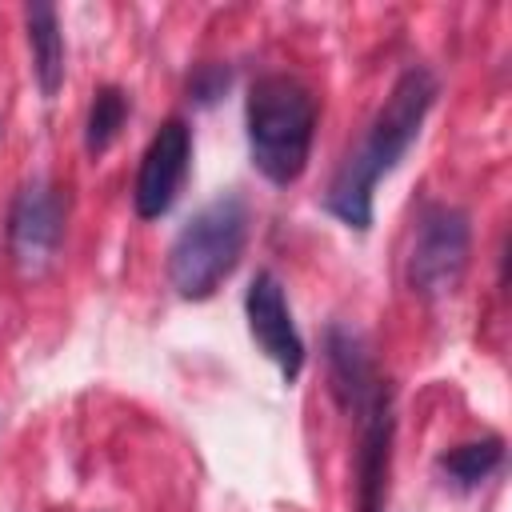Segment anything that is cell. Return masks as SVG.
<instances>
[{
  "label": "cell",
  "mask_w": 512,
  "mask_h": 512,
  "mask_svg": "<svg viewBox=\"0 0 512 512\" xmlns=\"http://www.w3.org/2000/svg\"><path fill=\"white\" fill-rule=\"evenodd\" d=\"M436 96H440V80L432 76L428 64H408L396 76L384 104L372 112L360 144L336 164V172L324 188L320 204L328 216H336L344 228H356V232L372 228V192L408 156Z\"/></svg>",
  "instance_id": "obj_1"
},
{
  "label": "cell",
  "mask_w": 512,
  "mask_h": 512,
  "mask_svg": "<svg viewBox=\"0 0 512 512\" xmlns=\"http://www.w3.org/2000/svg\"><path fill=\"white\" fill-rule=\"evenodd\" d=\"M316 96L292 72H264L252 80L244 100L248 156L268 184H292L304 176L316 136Z\"/></svg>",
  "instance_id": "obj_2"
},
{
  "label": "cell",
  "mask_w": 512,
  "mask_h": 512,
  "mask_svg": "<svg viewBox=\"0 0 512 512\" xmlns=\"http://www.w3.org/2000/svg\"><path fill=\"white\" fill-rule=\"evenodd\" d=\"M248 244V204L240 192H220L200 204L168 244V284L184 300H208L240 264Z\"/></svg>",
  "instance_id": "obj_3"
},
{
  "label": "cell",
  "mask_w": 512,
  "mask_h": 512,
  "mask_svg": "<svg viewBox=\"0 0 512 512\" xmlns=\"http://www.w3.org/2000/svg\"><path fill=\"white\" fill-rule=\"evenodd\" d=\"M472 256V220L460 204L432 200L420 208L404 256V280L420 300H444L460 288Z\"/></svg>",
  "instance_id": "obj_4"
},
{
  "label": "cell",
  "mask_w": 512,
  "mask_h": 512,
  "mask_svg": "<svg viewBox=\"0 0 512 512\" xmlns=\"http://www.w3.org/2000/svg\"><path fill=\"white\" fill-rule=\"evenodd\" d=\"M64 232H68V192L52 176H28L16 188L4 220V244L16 272L24 280L44 276L64 248Z\"/></svg>",
  "instance_id": "obj_5"
},
{
  "label": "cell",
  "mask_w": 512,
  "mask_h": 512,
  "mask_svg": "<svg viewBox=\"0 0 512 512\" xmlns=\"http://www.w3.org/2000/svg\"><path fill=\"white\" fill-rule=\"evenodd\" d=\"M188 164H192V128L180 116H172L156 128V136L148 140L140 168H136L132 208L140 220H160L176 204L184 176H188Z\"/></svg>",
  "instance_id": "obj_6"
},
{
  "label": "cell",
  "mask_w": 512,
  "mask_h": 512,
  "mask_svg": "<svg viewBox=\"0 0 512 512\" xmlns=\"http://www.w3.org/2000/svg\"><path fill=\"white\" fill-rule=\"evenodd\" d=\"M244 316H248V332H252L256 348L280 368L284 384H292L304 372V340L296 332V320H292L284 284H280V276L272 268H260L248 280Z\"/></svg>",
  "instance_id": "obj_7"
},
{
  "label": "cell",
  "mask_w": 512,
  "mask_h": 512,
  "mask_svg": "<svg viewBox=\"0 0 512 512\" xmlns=\"http://www.w3.org/2000/svg\"><path fill=\"white\" fill-rule=\"evenodd\" d=\"M324 364H328V384L336 404L348 416H364L380 396H388V380L380 376L364 336L348 324H328L324 328Z\"/></svg>",
  "instance_id": "obj_8"
},
{
  "label": "cell",
  "mask_w": 512,
  "mask_h": 512,
  "mask_svg": "<svg viewBox=\"0 0 512 512\" xmlns=\"http://www.w3.org/2000/svg\"><path fill=\"white\" fill-rule=\"evenodd\" d=\"M356 420H360V440H356V512H384L388 472H392V440H396L392 392L380 396Z\"/></svg>",
  "instance_id": "obj_9"
},
{
  "label": "cell",
  "mask_w": 512,
  "mask_h": 512,
  "mask_svg": "<svg viewBox=\"0 0 512 512\" xmlns=\"http://www.w3.org/2000/svg\"><path fill=\"white\" fill-rule=\"evenodd\" d=\"M24 32H28V48H32L36 88L44 100H56V92L64 88V32H60L56 8L44 0L24 4Z\"/></svg>",
  "instance_id": "obj_10"
},
{
  "label": "cell",
  "mask_w": 512,
  "mask_h": 512,
  "mask_svg": "<svg viewBox=\"0 0 512 512\" xmlns=\"http://www.w3.org/2000/svg\"><path fill=\"white\" fill-rule=\"evenodd\" d=\"M504 464V440L500 436H480V440H464L448 452L436 456V468L456 484V488H476L484 484L496 468Z\"/></svg>",
  "instance_id": "obj_11"
},
{
  "label": "cell",
  "mask_w": 512,
  "mask_h": 512,
  "mask_svg": "<svg viewBox=\"0 0 512 512\" xmlns=\"http://www.w3.org/2000/svg\"><path fill=\"white\" fill-rule=\"evenodd\" d=\"M128 108H132L128 104V92L116 88V84H100L92 92L88 120H84V148L92 156H100V152H108L116 144V136H120L124 120H128Z\"/></svg>",
  "instance_id": "obj_12"
},
{
  "label": "cell",
  "mask_w": 512,
  "mask_h": 512,
  "mask_svg": "<svg viewBox=\"0 0 512 512\" xmlns=\"http://www.w3.org/2000/svg\"><path fill=\"white\" fill-rule=\"evenodd\" d=\"M228 88H232V64H220V60H204L188 76V100L200 108H212Z\"/></svg>",
  "instance_id": "obj_13"
}]
</instances>
